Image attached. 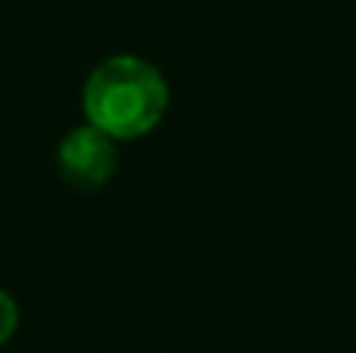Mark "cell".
Listing matches in <instances>:
<instances>
[{
    "label": "cell",
    "instance_id": "cell-1",
    "mask_svg": "<svg viewBox=\"0 0 356 353\" xmlns=\"http://www.w3.org/2000/svg\"><path fill=\"white\" fill-rule=\"evenodd\" d=\"M85 122L113 141H135L163 122L169 110V85L163 72L135 54L106 56L91 69L81 88Z\"/></svg>",
    "mask_w": 356,
    "mask_h": 353
},
{
    "label": "cell",
    "instance_id": "cell-2",
    "mask_svg": "<svg viewBox=\"0 0 356 353\" xmlns=\"http://www.w3.org/2000/svg\"><path fill=\"white\" fill-rule=\"evenodd\" d=\"M119 141H113L106 131L94 129L91 122L75 125L63 135L60 147H56V166L60 175L72 188L81 191H97L116 175L119 169Z\"/></svg>",
    "mask_w": 356,
    "mask_h": 353
},
{
    "label": "cell",
    "instance_id": "cell-3",
    "mask_svg": "<svg viewBox=\"0 0 356 353\" xmlns=\"http://www.w3.org/2000/svg\"><path fill=\"white\" fill-rule=\"evenodd\" d=\"M16 329H19V304L13 300L10 291L0 288V347L16 335Z\"/></svg>",
    "mask_w": 356,
    "mask_h": 353
}]
</instances>
